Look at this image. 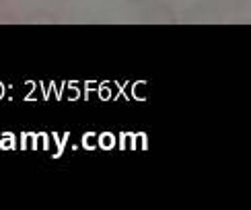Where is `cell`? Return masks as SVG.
Returning a JSON list of instances; mask_svg holds the SVG:
<instances>
[{
    "label": "cell",
    "mask_w": 251,
    "mask_h": 210,
    "mask_svg": "<svg viewBox=\"0 0 251 210\" xmlns=\"http://www.w3.org/2000/svg\"><path fill=\"white\" fill-rule=\"evenodd\" d=\"M0 2H2V0H0Z\"/></svg>",
    "instance_id": "cell-2"
},
{
    "label": "cell",
    "mask_w": 251,
    "mask_h": 210,
    "mask_svg": "<svg viewBox=\"0 0 251 210\" xmlns=\"http://www.w3.org/2000/svg\"><path fill=\"white\" fill-rule=\"evenodd\" d=\"M128 2L134 6H144V4H159L161 0H128Z\"/></svg>",
    "instance_id": "cell-1"
}]
</instances>
